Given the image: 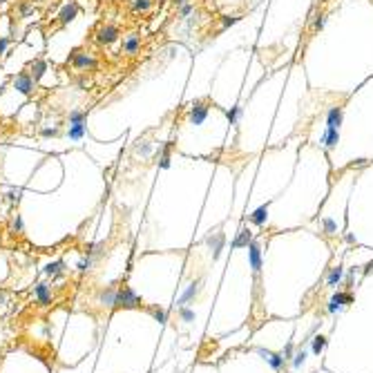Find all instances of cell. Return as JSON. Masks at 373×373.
<instances>
[{"instance_id":"6da1fadb","label":"cell","mask_w":373,"mask_h":373,"mask_svg":"<svg viewBox=\"0 0 373 373\" xmlns=\"http://www.w3.org/2000/svg\"><path fill=\"white\" fill-rule=\"evenodd\" d=\"M333 257L335 246L311 228L264 232L252 324L257 326L268 317L297 320L304 315Z\"/></svg>"},{"instance_id":"7a4b0ae2","label":"cell","mask_w":373,"mask_h":373,"mask_svg":"<svg viewBox=\"0 0 373 373\" xmlns=\"http://www.w3.org/2000/svg\"><path fill=\"white\" fill-rule=\"evenodd\" d=\"M342 279L326 309L333 315L322 364L331 373H373V248L342 250Z\"/></svg>"},{"instance_id":"3957f363","label":"cell","mask_w":373,"mask_h":373,"mask_svg":"<svg viewBox=\"0 0 373 373\" xmlns=\"http://www.w3.org/2000/svg\"><path fill=\"white\" fill-rule=\"evenodd\" d=\"M262 244L264 232H255L242 221L224 262V270H221L208 324H206V340H219L252 324L255 306H257Z\"/></svg>"},{"instance_id":"277c9868","label":"cell","mask_w":373,"mask_h":373,"mask_svg":"<svg viewBox=\"0 0 373 373\" xmlns=\"http://www.w3.org/2000/svg\"><path fill=\"white\" fill-rule=\"evenodd\" d=\"M331 161L315 143H304L289 186L277 199L268 204V221L264 232L309 228L317 217L331 190Z\"/></svg>"},{"instance_id":"5b68a950","label":"cell","mask_w":373,"mask_h":373,"mask_svg":"<svg viewBox=\"0 0 373 373\" xmlns=\"http://www.w3.org/2000/svg\"><path fill=\"white\" fill-rule=\"evenodd\" d=\"M340 177L333 179L329 197L322 204L320 212L311 221V230L324 237L331 246L349 242L347 239V212H349V199H351V190L355 184L357 168H347L337 172Z\"/></svg>"},{"instance_id":"8992f818","label":"cell","mask_w":373,"mask_h":373,"mask_svg":"<svg viewBox=\"0 0 373 373\" xmlns=\"http://www.w3.org/2000/svg\"><path fill=\"white\" fill-rule=\"evenodd\" d=\"M347 239L353 246L373 248V163L357 168L349 199Z\"/></svg>"},{"instance_id":"52a82bcc","label":"cell","mask_w":373,"mask_h":373,"mask_svg":"<svg viewBox=\"0 0 373 373\" xmlns=\"http://www.w3.org/2000/svg\"><path fill=\"white\" fill-rule=\"evenodd\" d=\"M286 355L255 347H239L228 351L217 362V373H282Z\"/></svg>"},{"instance_id":"ba28073f","label":"cell","mask_w":373,"mask_h":373,"mask_svg":"<svg viewBox=\"0 0 373 373\" xmlns=\"http://www.w3.org/2000/svg\"><path fill=\"white\" fill-rule=\"evenodd\" d=\"M297 331V320H284V317H268L262 324L252 329V335L246 347L264 349L270 353H282L286 355L289 347L295 340Z\"/></svg>"},{"instance_id":"9c48e42d","label":"cell","mask_w":373,"mask_h":373,"mask_svg":"<svg viewBox=\"0 0 373 373\" xmlns=\"http://www.w3.org/2000/svg\"><path fill=\"white\" fill-rule=\"evenodd\" d=\"M87 114L83 110H72L67 116V139L69 141H83L87 134Z\"/></svg>"},{"instance_id":"30bf717a","label":"cell","mask_w":373,"mask_h":373,"mask_svg":"<svg viewBox=\"0 0 373 373\" xmlns=\"http://www.w3.org/2000/svg\"><path fill=\"white\" fill-rule=\"evenodd\" d=\"M69 65L79 72H92V69H96V58L87 49H74L69 54Z\"/></svg>"},{"instance_id":"8fae6325","label":"cell","mask_w":373,"mask_h":373,"mask_svg":"<svg viewBox=\"0 0 373 373\" xmlns=\"http://www.w3.org/2000/svg\"><path fill=\"white\" fill-rule=\"evenodd\" d=\"M11 87L21 92V94H32L34 87H36V81H34V76L29 72H21L11 79Z\"/></svg>"},{"instance_id":"7c38bea8","label":"cell","mask_w":373,"mask_h":373,"mask_svg":"<svg viewBox=\"0 0 373 373\" xmlns=\"http://www.w3.org/2000/svg\"><path fill=\"white\" fill-rule=\"evenodd\" d=\"M119 36H121V32H119V27L116 25H101L99 29H96V42L99 45H112V42L119 41Z\"/></svg>"},{"instance_id":"4fadbf2b","label":"cell","mask_w":373,"mask_h":373,"mask_svg":"<svg viewBox=\"0 0 373 373\" xmlns=\"http://www.w3.org/2000/svg\"><path fill=\"white\" fill-rule=\"evenodd\" d=\"M116 293H119L116 286H103V289L99 290V295H96V304H101L103 309H114L116 306Z\"/></svg>"},{"instance_id":"5bb4252c","label":"cell","mask_w":373,"mask_h":373,"mask_svg":"<svg viewBox=\"0 0 373 373\" xmlns=\"http://www.w3.org/2000/svg\"><path fill=\"white\" fill-rule=\"evenodd\" d=\"M121 52L125 54V56H137L139 52H141V36L139 34H127L125 38H123V45H121Z\"/></svg>"},{"instance_id":"9a60e30c","label":"cell","mask_w":373,"mask_h":373,"mask_svg":"<svg viewBox=\"0 0 373 373\" xmlns=\"http://www.w3.org/2000/svg\"><path fill=\"white\" fill-rule=\"evenodd\" d=\"M34 297H36V304L38 306H49V304H52V300H54L52 289H49L47 284L34 286Z\"/></svg>"},{"instance_id":"2e32d148","label":"cell","mask_w":373,"mask_h":373,"mask_svg":"<svg viewBox=\"0 0 373 373\" xmlns=\"http://www.w3.org/2000/svg\"><path fill=\"white\" fill-rule=\"evenodd\" d=\"M76 16H79V5L72 0V2L63 5V9L58 11V22H61V25H69Z\"/></svg>"},{"instance_id":"e0dca14e","label":"cell","mask_w":373,"mask_h":373,"mask_svg":"<svg viewBox=\"0 0 373 373\" xmlns=\"http://www.w3.org/2000/svg\"><path fill=\"white\" fill-rule=\"evenodd\" d=\"M157 166L161 170H170V166H172V143H163V147L157 154Z\"/></svg>"},{"instance_id":"ac0fdd59","label":"cell","mask_w":373,"mask_h":373,"mask_svg":"<svg viewBox=\"0 0 373 373\" xmlns=\"http://www.w3.org/2000/svg\"><path fill=\"white\" fill-rule=\"evenodd\" d=\"M45 72H47V61H42V58H34L32 63H29V74L34 76V81H41L42 76H45Z\"/></svg>"},{"instance_id":"d6986e66","label":"cell","mask_w":373,"mask_h":373,"mask_svg":"<svg viewBox=\"0 0 373 373\" xmlns=\"http://www.w3.org/2000/svg\"><path fill=\"white\" fill-rule=\"evenodd\" d=\"M197 11V7H195V2H186V5H181V7H177V18L179 21H188L192 14Z\"/></svg>"},{"instance_id":"ffe728a7","label":"cell","mask_w":373,"mask_h":373,"mask_svg":"<svg viewBox=\"0 0 373 373\" xmlns=\"http://www.w3.org/2000/svg\"><path fill=\"white\" fill-rule=\"evenodd\" d=\"M130 7L134 14H145L152 7V0H130Z\"/></svg>"},{"instance_id":"44dd1931","label":"cell","mask_w":373,"mask_h":373,"mask_svg":"<svg viewBox=\"0 0 373 373\" xmlns=\"http://www.w3.org/2000/svg\"><path fill=\"white\" fill-rule=\"evenodd\" d=\"M239 21H242V16H239V14H226V16H221V32H226V29L235 27Z\"/></svg>"},{"instance_id":"7402d4cb","label":"cell","mask_w":373,"mask_h":373,"mask_svg":"<svg viewBox=\"0 0 373 373\" xmlns=\"http://www.w3.org/2000/svg\"><path fill=\"white\" fill-rule=\"evenodd\" d=\"M65 270V262H52L45 266V275L47 277H56V275H61Z\"/></svg>"},{"instance_id":"603a6c76","label":"cell","mask_w":373,"mask_h":373,"mask_svg":"<svg viewBox=\"0 0 373 373\" xmlns=\"http://www.w3.org/2000/svg\"><path fill=\"white\" fill-rule=\"evenodd\" d=\"M94 264H96V259H92V257L85 255V259H81L79 262V273H89V270L94 268Z\"/></svg>"},{"instance_id":"cb8c5ba5","label":"cell","mask_w":373,"mask_h":373,"mask_svg":"<svg viewBox=\"0 0 373 373\" xmlns=\"http://www.w3.org/2000/svg\"><path fill=\"white\" fill-rule=\"evenodd\" d=\"M45 139H49V137H58L61 134V127L58 125H52V127H42V132H41Z\"/></svg>"},{"instance_id":"d4e9b609","label":"cell","mask_w":373,"mask_h":373,"mask_svg":"<svg viewBox=\"0 0 373 373\" xmlns=\"http://www.w3.org/2000/svg\"><path fill=\"white\" fill-rule=\"evenodd\" d=\"M18 11H21V16H22V18H29V16L34 14V5H32V2H22L21 9H18Z\"/></svg>"},{"instance_id":"484cf974","label":"cell","mask_w":373,"mask_h":373,"mask_svg":"<svg viewBox=\"0 0 373 373\" xmlns=\"http://www.w3.org/2000/svg\"><path fill=\"white\" fill-rule=\"evenodd\" d=\"M150 152H152V145H150V143H141V145L137 147V154H141V157H147Z\"/></svg>"},{"instance_id":"4316f807","label":"cell","mask_w":373,"mask_h":373,"mask_svg":"<svg viewBox=\"0 0 373 373\" xmlns=\"http://www.w3.org/2000/svg\"><path fill=\"white\" fill-rule=\"evenodd\" d=\"M11 230H14V232H22V219H21V215L14 217V221H11Z\"/></svg>"},{"instance_id":"83f0119b","label":"cell","mask_w":373,"mask_h":373,"mask_svg":"<svg viewBox=\"0 0 373 373\" xmlns=\"http://www.w3.org/2000/svg\"><path fill=\"white\" fill-rule=\"evenodd\" d=\"M7 47H9V38H7V36H0V56H5Z\"/></svg>"},{"instance_id":"f1b7e54d","label":"cell","mask_w":373,"mask_h":373,"mask_svg":"<svg viewBox=\"0 0 373 373\" xmlns=\"http://www.w3.org/2000/svg\"><path fill=\"white\" fill-rule=\"evenodd\" d=\"M311 373H331V371H326V369H324V367H317V369H315V371H311Z\"/></svg>"},{"instance_id":"f546056e","label":"cell","mask_w":373,"mask_h":373,"mask_svg":"<svg viewBox=\"0 0 373 373\" xmlns=\"http://www.w3.org/2000/svg\"><path fill=\"white\" fill-rule=\"evenodd\" d=\"M186 2H190V0H174V5H177V7H181V5H186Z\"/></svg>"},{"instance_id":"4dcf8cb0","label":"cell","mask_w":373,"mask_h":373,"mask_svg":"<svg viewBox=\"0 0 373 373\" xmlns=\"http://www.w3.org/2000/svg\"><path fill=\"white\" fill-rule=\"evenodd\" d=\"M5 304V293H2V290H0V306Z\"/></svg>"}]
</instances>
